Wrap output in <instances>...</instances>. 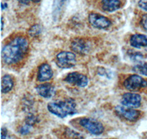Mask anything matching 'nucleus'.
<instances>
[{
	"instance_id": "1",
	"label": "nucleus",
	"mask_w": 147,
	"mask_h": 139,
	"mask_svg": "<svg viewBox=\"0 0 147 139\" xmlns=\"http://www.w3.org/2000/svg\"><path fill=\"white\" fill-rule=\"evenodd\" d=\"M29 49V43L26 38L17 37L3 47L2 61L7 65H14L20 61Z\"/></svg>"
},
{
	"instance_id": "2",
	"label": "nucleus",
	"mask_w": 147,
	"mask_h": 139,
	"mask_svg": "<svg viewBox=\"0 0 147 139\" xmlns=\"http://www.w3.org/2000/svg\"><path fill=\"white\" fill-rule=\"evenodd\" d=\"M76 107L77 105L72 99L54 101L47 105V108L49 112L62 119L76 114Z\"/></svg>"
},
{
	"instance_id": "3",
	"label": "nucleus",
	"mask_w": 147,
	"mask_h": 139,
	"mask_svg": "<svg viewBox=\"0 0 147 139\" xmlns=\"http://www.w3.org/2000/svg\"><path fill=\"white\" fill-rule=\"evenodd\" d=\"M80 125L82 126L85 130L94 136H99L102 134L105 130L104 126L100 122L92 118H82L79 121Z\"/></svg>"
},
{
	"instance_id": "4",
	"label": "nucleus",
	"mask_w": 147,
	"mask_h": 139,
	"mask_svg": "<svg viewBox=\"0 0 147 139\" xmlns=\"http://www.w3.org/2000/svg\"><path fill=\"white\" fill-rule=\"evenodd\" d=\"M115 112L119 117L129 122L136 121L140 116V112L138 111L124 105L115 106Z\"/></svg>"
},
{
	"instance_id": "5",
	"label": "nucleus",
	"mask_w": 147,
	"mask_h": 139,
	"mask_svg": "<svg viewBox=\"0 0 147 139\" xmlns=\"http://www.w3.org/2000/svg\"><path fill=\"white\" fill-rule=\"evenodd\" d=\"M124 87L129 91H137L147 86V81L143 77L134 74L129 76L124 82Z\"/></svg>"
},
{
	"instance_id": "6",
	"label": "nucleus",
	"mask_w": 147,
	"mask_h": 139,
	"mask_svg": "<svg viewBox=\"0 0 147 139\" xmlns=\"http://www.w3.org/2000/svg\"><path fill=\"white\" fill-rule=\"evenodd\" d=\"M56 63L61 68H71L76 65V56L72 52L62 51L56 56Z\"/></svg>"
},
{
	"instance_id": "7",
	"label": "nucleus",
	"mask_w": 147,
	"mask_h": 139,
	"mask_svg": "<svg viewBox=\"0 0 147 139\" xmlns=\"http://www.w3.org/2000/svg\"><path fill=\"white\" fill-rule=\"evenodd\" d=\"M88 21L92 27L99 29H106L112 24L107 17L96 13H91L89 14Z\"/></svg>"
},
{
	"instance_id": "8",
	"label": "nucleus",
	"mask_w": 147,
	"mask_h": 139,
	"mask_svg": "<svg viewBox=\"0 0 147 139\" xmlns=\"http://www.w3.org/2000/svg\"><path fill=\"white\" fill-rule=\"evenodd\" d=\"M64 81L67 83L82 88L87 86L88 84V79L87 76L77 72H74L67 75L64 78Z\"/></svg>"
},
{
	"instance_id": "9",
	"label": "nucleus",
	"mask_w": 147,
	"mask_h": 139,
	"mask_svg": "<svg viewBox=\"0 0 147 139\" xmlns=\"http://www.w3.org/2000/svg\"><path fill=\"white\" fill-rule=\"evenodd\" d=\"M141 101H142V98L140 94L128 92L122 95L121 103L122 105L129 107V108H136L140 107L141 105Z\"/></svg>"
},
{
	"instance_id": "10",
	"label": "nucleus",
	"mask_w": 147,
	"mask_h": 139,
	"mask_svg": "<svg viewBox=\"0 0 147 139\" xmlns=\"http://www.w3.org/2000/svg\"><path fill=\"white\" fill-rule=\"evenodd\" d=\"M71 47L75 53L81 55L88 53L90 52V48H91L90 43L85 41L82 39H77L76 40L72 42Z\"/></svg>"
},
{
	"instance_id": "11",
	"label": "nucleus",
	"mask_w": 147,
	"mask_h": 139,
	"mask_svg": "<svg viewBox=\"0 0 147 139\" xmlns=\"http://www.w3.org/2000/svg\"><path fill=\"white\" fill-rule=\"evenodd\" d=\"M53 76V71L49 64H43L38 68V80L40 82H46L51 79Z\"/></svg>"
},
{
	"instance_id": "12",
	"label": "nucleus",
	"mask_w": 147,
	"mask_h": 139,
	"mask_svg": "<svg viewBox=\"0 0 147 139\" xmlns=\"http://www.w3.org/2000/svg\"><path fill=\"white\" fill-rule=\"evenodd\" d=\"M38 94L44 98H50L55 93V89L51 84L45 83L38 85L35 88Z\"/></svg>"
},
{
	"instance_id": "13",
	"label": "nucleus",
	"mask_w": 147,
	"mask_h": 139,
	"mask_svg": "<svg viewBox=\"0 0 147 139\" xmlns=\"http://www.w3.org/2000/svg\"><path fill=\"white\" fill-rule=\"evenodd\" d=\"M131 46L136 48H147V36L141 34H136L131 37L129 40Z\"/></svg>"
},
{
	"instance_id": "14",
	"label": "nucleus",
	"mask_w": 147,
	"mask_h": 139,
	"mask_svg": "<svg viewBox=\"0 0 147 139\" xmlns=\"http://www.w3.org/2000/svg\"><path fill=\"white\" fill-rule=\"evenodd\" d=\"M121 2L120 0H102V7L106 12L116 11L121 7Z\"/></svg>"
},
{
	"instance_id": "15",
	"label": "nucleus",
	"mask_w": 147,
	"mask_h": 139,
	"mask_svg": "<svg viewBox=\"0 0 147 139\" xmlns=\"http://www.w3.org/2000/svg\"><path fill=\"white\" fill-rule=\"evenodd\" d=\"M13 80L10 75H5L2 78V92L8 93L13 87Z\"/></svg>"
},
{
	"instance_id": "16",
	"label": "nucleus",
	"mask_w": 147,
	"mask_h": 139,
	"mask_svg": "<svg viewBox=\"0 0 147 139\" xmlns=\"http://www.w3.org/2000/svg\"><path fill=\"white\" fill-rule=\"evenodd\" d=\"M132 70L140 75L147 76V62H140L132 67Z\"/></svg>"
},
{
	"instance_id": "17",
	"label": "nucleus",
	"mask_w": 147,
	"mask_h": 139,
	"mask_svg": "<svg viewBox=\"0 0 147 139\" xmlns=\"http://www.w3.org/2000/svg\"><path fill=\"white\" fill-rule=\"evenodd\" d=\"M128 55L129 57L130 58L131 61H134V62L140 63L142 62V60L144 59V56L140 52L135 51H132V50H130L128 51Z\"/></svg>"
},
{
	"instance_id": "18",
	"label": "nucleus",
	"mask_w": 147,
	"mask_h": 139,
	"mask_svg": "<svg viewBox=\"0 0 147 139\" xmlns=\"http://www.w3.org/2000/svg\"><path fill=\"white\" fill-rule=\"evenodd\" d=\"M40 32H41V27L38 24L34 25L33 27H32V28L29 30V34L31 35V37L38 36L40 35Z\"/></svg>"
},
{
	"instance_id": "19",
	"label": "nucleus",
	"mask_w": 147,
	"mask_h": 139,
	"mask_svg": "<svg viewBox=\"0 0 147 139\" xmlns=\"http://www.w3.org/2000/svg\"><path fill=\"white\" fill-rule=\"evenodd\" d=\"M65 135L69 138H82L83 136L79 133V132H76V131L73 130L71 129H68L65 132Z\"/></svg>"
},
{
	"instance_id": "20",
	"label": "nucleus",
	"mask_w": 147,
	"mask_h": 139,
	"mask_svg": "<svg viewBox=\"0 0 147 139\" xmlns=\"http://www.w3.org/2000/svg\"><path fill=\"white\" fill-rule=\"evenodd\" d=\"M31 130H32V126L25 124L19 129V132L22 135H27L31 132Z\"/></svg>"
},
{
	"instance_id": "21",
	"label": "nucleus",
	"mask_w": 147,
	"mask_h": 139,
	"mask_svg": "<svg viewBox=\"0 0 147 139\" xmlns=\"http://www.w3.org/2000/svg\"><path fill=\"white\" fill-rule=\"evenodd\" d=\"M38 122V118L32 114H31V115H30L29 116H27V119H26V120H25L26 124H29V125H31V126H32L33 124H35V123H37Z\"/></svg>"
},
{
	"instance_id": "22",
	"label": "nucleus",
	"mask_w": 147,
	"mask_h": 139,
	"mask_svg": "<svg viewBox=\"0 0 147 139\" xmlns=\"http://www.w3.org/2000/svg\"><path fill=\"white\" fill-rule=\"evenodd\" d=\"M138 6L140 8L147 12V0H140L138 2Z\"/></svg>"
},
{
	"instance_id": "23",
	"label": "nucleus",
	"mask_w": 147,
	"mask_h": 139,
	"mask_svg": "<svg viewBox=\"0 0 147 139\" xmlns=\"http://www.w3.org/2000/svg\"><path fill=\"white\" fill-rule=\"evenodd\" d=\"M140 23H141V26L144 29V30H146L147 31V14H145V15H143Z\"/></svg>"
},
{
	"instance_id": "24",
	"label": "nucleus",
	"mask_w": 147,
	"mask_h": 139,
	"mask_svg": "<svg viewBox=\"0 0 147 139\" xmlns=\"http://www.w3.org/2000/svg\"><path fill=\"white\" fill-rule=\"evenodd\" d=\"M18 2H19V3L22 4V5H27L30 4V2H31V0H18Z\"/></svg>"
},
{
	"instance_id": "25",
	"label": "nucleus",
	"mask_w": 147,
	"mask_h": 139,
	"mask_svg": "<svg viewBox=\"0 0 147 139\" xmlns=\"http://www.w3.org/2000/svg\"><path fill=\"white\" fill-rule=\"evenodd\" d=\"M7 136V129L5 128H2V138L4 139Z\"/></svg>"
},
{
	"instance_id": "26",
	"label": "nucleus",
	"mask_w": 147,
	"mask_h": 139,
	"mask_svg": "<svg viewBox=\"0 0 147 139\" xmlns=\"http://www.w3.org/2000/svg\"><path fill=\"white\" fill-rule=\"evenodd\" d=\"M7 4L5 3V2H2V10H4L5 8H7Z\"/></svg>"
},
{
	"instance_id": "27",
	"label": "nucleus",
	"mask_w": 147,
	"mask_h": 139,
	"mask_svg": "<svg viewBox=\"0 0 147 139\" xmlns=\"http://www.w3.org/2000/svg\"><path fill=\"white\" fill-rule=\"evenodd\" d=\"M40 0H31V2H34V3H38V2H40Z\"/></svg>"
},
{
	"instance_id": "28",
	"label": "nucleus",
	"mask_w": 147,
	"mask_h": 139,
	"mask_svg": "<svg viewBox=\"0 0 147 139\" xmlns=\"http://www.w3.org/2000/svg\"><path fill=\"white\" fill-rule=\"evenodd\" d=\"M4 28V18H2V31L3 30Z\"/></svg>"
}]
</instances>
